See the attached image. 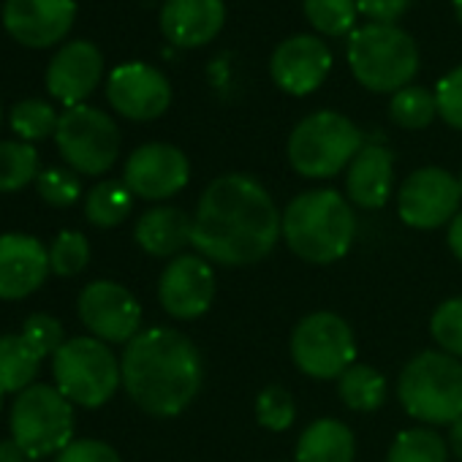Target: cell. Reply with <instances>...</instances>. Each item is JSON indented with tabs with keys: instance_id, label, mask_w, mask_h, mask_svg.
Here are the masks:
<instances>
[{
	"instance_id": "6da1fadb",
	"label": "cell",
	"mask_w": 462,
	"mask_h": 462,
	"mask_svg": "<svg viewBox=\"0 0 462 462\" xmlns=\"http://www.w3.org/2000/svg\"><path fill=\"white\" fill-rule=\"evenodd\" d=\"M283 215L270 190L251 174L215 177L199 199L190 245L220 267H251L273 254Z\"/></svg>"
},
{
	"instance_id": "7a4b0ae2",
	"label": "cell",
	"mask_w": 462,
	"mask_h": 462,
	"mask_svg": "<svg viewBox=\"0 0 462 462\" xmlns=\"http://www.w3.org/2000/svg\"><path fill=\"white\" fill-rule=\"evenodd\" d=\"M128 397L150 416L182 413L201 389V356L193 340L169 327L142 329L120 359Z\"/></svg>"
},
{
	"instance_id": "3957f363",
	"label": "cell",
	"mask_w": 462,
	"mask_h": 462,
	"mask_svg": "<svg viewBox=\"0 0 462 462\" xmlns=\"http://www.w3.org/2000/svg\"><path fill=\"white\" fill-rule=\"evenodd\" d=\"M356 215L351 201L332 188L294 196L283 212L286 245L308 264H335L354 243Z\"/></svg>"
},
{
	"instance_id": "277c9868",
	"label": "cell",
	"mask_w": 462,
	"mask_h": 462,
	"mask_svg": "<svg viewBox=\"0 0 462 462\" xmlns=\"http://www.w3.org/2000/svg\"><path fill=\"white\" fill-rule=\"evenodd\" d=\"M348 69L370 93H397L419 71V47L397 25L370 23L356 28L348 42Z\"/></svg>"
},
{
	"instance_id": "5b68a950",
	"label": "cell",
	"mask_w": 462,
	"mask_h": 462,
	"mask_svg": "<svg viewBox=\"0 0 462 462\" xmlns=\"http://www.w3.org/2000/svg\"><path fill=\"white\" fill-rule=\"evenodd\" d=\"M397 397L424 424H454L462 416V362L446 351L416 354L397 378Z\"/></svg>"
},
{
	"instance_id": "8992f818",
	"label": "cell",
	"mask_w": 462,
	"mask_h": 462,
	"mask_svg": "<svg viewBox=\"0 0 462 462\" xmlns=\"http://www.w3.org/2000/svg\"><path fill=\"white\" fill-rule=\"evenodd\" d=\"M365 147L362 131L340 112H313L289 136V163L308 180H327L351 166Z\"/></svg>"
},
{
	"instance_id": "52a82bcc",
	"label": "cell",
	"mask_w": 462,
	"mask_h": 462,
	"mask_svg": "<svg viewBox=\"0 0 462 462\" xmlns=\"http://www.w3.org/2000/svg\"><path fill=\"white\" fill-rule=\"evenodd\" d=\"M9 427L12 440L31 459L60 454L74 440V402L58 386L33 383L14 397Z\"/></svg>"
},
{
	"instance_id": "ba28073f",
	"label": "cell",
	"mask_w": 462,
	"mask_h": 462,
	"mask_svg": "<svg viewBox=\"0 0 462 462\" xmlns=\"http://www.w3.org/2000/svg\"><path fill=\"white\" fill-rule=\"evenodd\" d=\"M52 375L74 405L98 408L112 400L123 383L120 359L98 337H71L52 356Z\"/></svg>"
},
{
	"instance_id": "9c48e42d",
	"label": "cell",
	"mask_w": 462,
	"mask_h": 462,
	"mask_svg": "<svg viewBox=\"0 0 462 462\" xmlns=\"http://www.w3.org/2000/svg\"><path fill=\"white\" fill-rule=\"evenodd\" d=\"M291 359L310 378H340L356 359L348 321L329 310L308 313L291 332Z\"/></svg>"
},
{
	"instance_id": "30bf717a",
	"label": "cell",
	"mask_w": 462,
	"mask_h": 462,
	"mask_svg": "<svg viewBox=\"0 0 462 462\" xmlns=\"http://www.w3.org/2000/svg\"><path fill=\"white\" fill-rule=\"evenodd\" d=\"M55 142L66 163L77 174L98 177L109 171L120 155L117 123L96 106H71L60 115Z\"/></svg>"
},
{
	"instance_id": "8fae6325",
	"label": "cell",
	"mask_w": 462,
	"mask_h": 462,
	"mask_svg": "<svg viewBox=\"0 0 462 462\" xmlns=\"http://www.w3.org/2000/svg\"><path fill=\"white\" fill-rule=\"evenodd\" d=\"M459 180L438 166L416 169L397 190V215L411 228H440L459 212Z\"/></svg>"
},
{
	"instance_id": "7c38bea8",
	"label": "cell",
	"mask_w": 462,
	"mask_h": 462,
	"mask_svg": "<svg viewBox=\"0 0 462 462\" xmlns=\"http://www.w3.org/2000/svg\"><path fill=\"white\" fill-rule=\"evenodd\" d=\"M82 324L104 343H131L142 329L139 300L115 281H96L82 289L77 302Z\"/></svg>"
},
{
	"instance_id": "4fadbf2b",
	"label": "cell",
	"mask_w": 462,
	"mask_h": 462,
	"mask_svg": "<svg viewBox=\"0 0 462 462\" xmlns=\"http://www.w3.org/2000/svg\"><path fill=\"white\" fill-rule=\"evenodd\" d=\"M190 163L182 150L166 142H150L136 147L123 171V182L128 190L147 201H161L180 193L188 185Z\"/></svg>"
},
{
	"instance_id": "5bb4252c",
	"label": "cell",
	"mask_w": 462,
	"mask_h": 462,
	"mask_svg": "<svg viewBox=\"0 0 462 462\" xmlns=\"http://www.w3.org/2000/svg\"><path fill=\"white\" fill-rule=\"evenodd\" d=\"M106 98L112 109L128 120L147 123L161 117L171 104L169 79L147 63L117 66L106 79Z\"/></svg>"
},
{
	"instance_id": "9a60e30c",
	"label": "cell",
	"mask_w": 462,
	"mask_h": 462,
	"mask_svg": "<svg viewBox=\"0 0 462 462\" xmlns=\"http://www.w3.org/2000/svg\"><path fill=\"white\" fill-rule=\"evenodd\" d=\"M215 300V273L201 256H177L166 264L158 281L161 308L180 319L193 321L212 308Z\"/></svg>"
},
{
	"instance_id": "2e32d148",
	"label": "cell",
	"mask_w": 462,
	"mask_h": 462,
	"mask_svg": "<svg viewBox=\"0 0 462 462\" xmlns=\"http://www.w3.org/2000/svg\"><path fill=\"white\" fill-rule=\"evenodd\" d=\"M77 20V0H6L4 28L31 50H47L69 36Z\"/></svg>"
},
{
	"instance_id": "e0dca14e",
	"label": "cell",
	"mask_w": 462,
	"mask_h": 462,
	"mask_svg": "<svg viewBox=\"0 0 462 462\" xmlns=\"http://www.w3.org/2000/svg\"><path fill=\"white\" fill-rule=\"evenodd\" d=\"M332 71V52L319 36H291L270 58L273 82L289 96H310Z\"/></svg>"
},
{
	"instance_id": "ac0fdd59",
	"label": "cell",
	"mask_w": 462,
	"mask_h": 462,
	"mask_svg": "<svg viewBox=\"0 0 462 462\" xmlns=\"http://www.w3.org/2000/svg\"><path fill=\"white\" fill-rule=\"evenodd\" d=\"M104 74V55L90 42H71L66 44L47 69V90L60 104L79 106L101 82Z\"/></svg>"
},
{
	"instance_id": "d6986e66",
	"label": "cell",
	"mask_w": 462,
	"mask_h": 462,
	"mask_svg": "<svg viewBox=\"0 0 462 462\" xmlns=\"http://www.w3.org/2000/svg\"><path fill=\"white\" fill-rule=\"evenodd\" d=\"M52 273L50 251L31 235L0 237V300H25Z\"/></svg>"
},
{
	"instance_id": "ffe728a7",
	"label": "cell",
	"mask_w": 462,
	"mask_h": 462,
	"mask_svg": "<svg viewBox=\"0 0 462 462\" xmlns=\"http://www.w3.org/2000/svg\"><path fill=\"white\" fill-rule=\"evenodd\" d=\"M226 23L223 0H166L161 9V33L180 50L209 44Z\"/></svg>"
},
{
	"instance_id": "44dd1931",
	"label": "cell",
	"mask_w": 462,
	"mask_h": 462,
	"mask_svg": "<svg viewBox=\"0 0 462 462\" xmlns=\"http://www.w3.org/2000/svg\"><path fill=\"white\" fill-rule=\"evenodd\" d=\"M394 185V155L383 144H365L346 169V190L351 204L362 209H381Z\"/></svg>"
},
{
	"instance_id": "7402d4cb",
	"label": "cell",
	"mask_w": 462,
	"mask_h": 462,
	"mask_svg": "<svg viewBox=\"0 0 462 462\" xmlns=\"http://www.w3.org/2000/svg\"><path fill=\"white\" fill-rule=\"evenodd\" d=\"M134 237L139 248L155 259L177 256L185 245H190L193 237V217L177 207H152L147 209L134 228Z\"/></svg>"
},
{
	"instance_id": "603a6c76",
	"label": "cell",
	"mask_w": 462,
	"mask_h": 462,
	"mask_svg": "<svg viewBox=\"0 0 462 462\" xmlns=\"http://www.w3.org/2000/svg\"><path fill=\"white\" fill-rule=\"evenodd\" d=\"M354 432L340 419H316L297 440V462H354Z\"/></svg>"
},
{
	"instance_id": "cb8c5ba5",
	"label": "cell",
	"mask_w": 462,
	"mask_h": 462,
	"mask_svg": "<svg viewBox=\"0 0 462 462\" xmlns=\"http://www.w3.org/2000/svg\"><path fill=\"white\" fill-rule=\"evenodd\" d=\"M42 365V354L31 340L20 335H0V392L20 394L33 386Z\"/></svg>"
},
{
	"instance_id": "d4e9b609",
	"label": "cell",
	"mask_w": 462,
	"mask_h": 462,
	"mask_svg": "<svg viewBox=\"0 0 462 462\" xmlns=\"http://www.w3.org/2000/svg\"><path fill=\"white\" fill-rule=\"evenodd\" d=\"M337 394H340L346 408L359 411V413H370V411H378L386 402L389 386H386V378L375 367L351 365L337 378Z\"/></svg>"
},
{
	"instance_id": "484cf974",
	"label": "cell",
	"mask_w": 462,
	"mask_h": 462,
	"mask_svg": "<svg viewBox=\"0 0 462 462\" xmlns=\"http://www.w3.org/2000/svg\"><path fill=\"white\" fill-rule=\"evenodd\" d=\"M131 209H134V193L128 190L125 182L117 180L98 182L85 199V217L98 228L120 226L131 215Z\"/></svg>"
},
{
	"instance_id": "4316f807",
	"label": "cell",
	"mask_w": 462,
	"mask_h": 462,
	"mask_svg": "<svg viewBox=\"0 0 462 462\" xmlns=\"http://www.w3.org/2000/svg\"><path fill=\"white\" fill-rule=\"evenodd\" d=\"M438 115V104H435V93H430L427 88L419 85H408L402 90H397L389 101V117L394 125L408 128V131H421L427 128Z\"/></svg>"
},
{
	"instance_id": "83f0119b",
	"label": "cell",
	"mask_w": 462,
	"mask_h": 462,
	"mask_svg": "<svg viewBox=\"0 0 462 462\" xmlns=\"http://www.w3.org/2000/svg\"><path fill=\"white\" fill-rule=\"evenodd\" d=\"M39 174V152L33 144L0 142V193L20 190Z\"/></svg>"
},
{
	"instance_id": "f1b7e54d",
	"label": "cell",
	"mask_w": 462,
	"mask_h": 462,
	"mask_svg": "<svg viewBox=\"0 0 462 462\" xmlns=\"http://www.w3.org/2000/svg\"><path fill=\"white\" fill-rule=\"evenodd\" d=\"M446 457L448 446L435 430L413 427L394 438L386 462H446Z\"/></svg>"
},
{
	"instance_id": "f546056e",
	"label": "cell",
	"mask_w": 462,
	"mask_h": 462,
	"mask_svg": "<svg viewBox=\"0 0 462 462\" xmlns=\"http://www.w3.org/2000/svg\"><path fill=\"white\" fill-rule=\"evenodd\" d=\"M302 9L310 28L321 36H346L356 31V0H305Z\"/></svg>"
},
{
	"instance_id": "4dcf8cb0",
	"label": "cell",
	"mask_w": 462,
	"mask_h": 462,
	"mask_svg": "<svg viewBox=\"0 0 462 462\" xmlns=\"http://www.w3.org/2000/svg\"><path fill=\"white\" fill-rule=\"evenodd\" d=\"M12 131L23 139V142H39V139H47L58 131V112L52 109V104L47 101H39V98H28V101H20L14 109H12Z\"/></svg>"
},
{
	"instance_id": "1f68e13d",
	"label": "cell",
	"mask_w": 462,
	"mask_h": 462,
	"mask_svg": "<svg viewBox=\"0 0 462 462\" xmlns=\"http://www.w3.org/2000/svg\"><path fill=\"white\" fill-rule=\"evenodd\" d=\"M297 419V405H294V397L286 386L281 383H273V386H264L256 397V421L273 432H283L294 424Z\"/></svg>"
},
{
	"instance_id": "d6a6232c",
	"label": "cell",
	"mask_w": 462,
	"mask_h": 462,
	"mask_svg": "<svg viewBox=\"0 0 462 462\" xmlns=\"http://www.w3.org/2000/svg\"><path fill=\"white\" fill-rule=\"evenodd\" d=\"M90 262V243L79 231H60L50 248V267L60 278L79 275Z\"/></svg>"
},
{
	"instance_id": "836d02e7",
	"label": "cell",
	"mask_w": 462,
	"mask_h": 462,
	"mask_svg": "<svg viewBox=\"0 0 462 462\" xmlns=\"http://www.w3.org/2000/svg\"><path fill=\"white\" fill-rule=\"evenodd\" d=\"M430 335L446 354L462 359V297L446 300L435 308L430 319Z\"/></svg>"
},
{
	"instance_id": "e575fe53",
	"label": "cell",
	"mask_w": 462,
	"mask_h": 462,
	"mask_svg": "<svg viewBox=\"0 0 462 462\" xmlns=\"http://www.w3.org/2000/svg\"><path fill=\"white\" fill-rule=\"evenodd\" d=\"M36 188H39V196L52 207H71L82 196L79 177L71 169H44L36 177Z\"/></svg>"
},
{
	"instance_id": "d590c367",
	"label": "cell",
	"mask_w": 462,
	"mask_h": 462,
	"mask_svg": "<svg viewBox=\"0 0 462 462\" xmlns=\"http://www.w3.org/2000/svg\"><path fill=\"white\" fill-rule=\"evenodd\" d=\"M23 335L42 354V359L50 356V354L55 356L63 348V343H66L63 324L55 316H50V313H33V316H28L25 324H23Z\"/></svg>"
},
{
	"instance_id": "8d00e7d4",
	"label": "cell",
	"mask_w": 462,
	"mask_h": 462,
	"mask_svg": "<svg viewBox=\"0 0 462 462\" xmlns=\"http://www.w3.org/2000/svg\"><path fill=\"white\" fill-rule=\"evenodd\" d=\"M435 104H438V117L454 128L462 131V66L448 71L438 88H435Z\"/></svg>"
},
{
	"instance_id": "74e56055",
	"label": "cell",
	"mask_w": 462,
	"mask_h": 462,
	"mask_svg": "<svg viewBox=\"0 0 462 462\" xmlns=\"http://www.w3.org/2000/svg\"><path fill=\"white\" fill-rule=\"evenodd\" d=\"M55 462H123L120 454L104 443V440H96V438H77L71 440Z\"/></svg>"
},
{
	"instance_id": "f35d334b",
	"label": "cell",
	"mask_w": 462,
	"mask_h": 462,
	"mask_svg": "<svg viewBox=\"0 0 462 462\" xmlns=\"http://www.w3.org/2000/svg\"><path fill=\"white\" fill-rule=\"evenodd\" d=\"M411 4H413V0H356V9L370 23L394 25L411 9Z\"/></svg>"
},
{
	"instance_id": "ab89813d",
	"label": "cell",
	"mask_w": 462,
	"mask_h": 462,
	"mask_svg": "<svg viewBox=\"0 0 462 462\" xmlns=\"http://www.w3.org/2000/svg\"><path fill=\"white\" fill-rule=\"evenodd\" d=\"M448 248H451V254L462 262V209L454 215V220L448 223Z\"/></svg>"
},
{
	"instance_id": "60d3db41",
	"label": "cell",
	"mask_w": 462,
	"mask_h": 462,
	"mask_svg": "<svg viewBox=\"0 0 462 462\" xmlns=\"http://www.w3.org/2000/svg\"><path fill=\"white\" fill-rule=\"evenodd\" d=\"M0 462H31V457L14 440H0Z\"/></svg>"
},
{
	"instance_id": "b9f144b4",
	"label": "cell",
	"mask_w": 462,
	"mask_h": 462,
	"mask_svg": "<svg viewBox=\"0 0 462 462\" xmlns=\"http://www.w3.org/2000/svg\"><path fill=\"white\" fill-rule=\"evenodd\" d=\"M451 427V432H448V446H451V451L462 459V416L454 421V424H448Z\"/></svg>"
},
{
	"instance_id": "7bdbcfd3",
	"label": "cell",
	"mask_w": 462,
	"mask_h": 462,
	"mask_svg": "<svg viewBox=\"0 0 462 462\" xmlns=\"http://www.w3.org/2000/svg\"><path fill=\"white\" fill-rule=\"evenodd\" d=\"M454 4V17H457V23L462 25V0H451Z\"/></svg>"
},
{
	"instance_id": "ee69618b",
	"label": "cell",
	"mask_w": 462,
	"mask_h": 462,
	"mask_svg": "<svg viewBox=\"0 0 462 462\" xmlns=\"http://www.w3.org/2000/svg\"><path fill=\"white\" fill-rule=\"evenodd\" d=\"M459 190H462V174H459Z\"/></svg>"
},
{
	"instance_id": "f6af8a7d",
	"label": "cell",
	"mask_w": 462,
	"mask_h": 462,
	"mask_svg": "<svg viewBox=\"0 0 462 462\" xmlns=\"http://www.w3.org/2000/svg\"><path fill=\"white\" fill-rule=\"evenodd\" d=\"M0 400H4V392H0Z\"/></svg>"
},
{
	"instance_id": "bcb514c9",
	"label": "cell",
	"mask_w": 462,
	"mask_h": 462,
	"mask_svg": "<svg viewBox=\"0 0 462 462\" xmlns=\"http://www.w3.org/2000/svg\"><path fill=\"white\" fill-rule=\"evenodd\" d=\"M0 120H4V112H0Z\"/></svg>"
}]
</instances>
